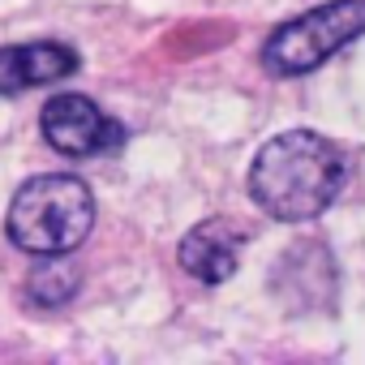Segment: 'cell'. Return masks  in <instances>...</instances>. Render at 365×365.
<instances>
[{"label":"cell","mask_w":365,"mask_h":365,"mask_svg":"<svg viewBox=\"0 0 365 365\" xmlns=\"http://www.w3.org/2000/svg\"><path fill=\"white\" fill-rule=\"evenodd\" d=\"M78 69V52L65 43H18L0 48V95L35 91L48 82H61Z\"/></svg>","instance_id":"8992f818"},{"label":"cell","mask_w":365,"mask_h":365,"mask_svg":"<svg viewBox=\"0 0 365 365\" xmlns=\"http://www.w3.org/2000/svg\"><path fill=\"white\" fill-rule=\"evenodd\" d=\"M344 176L348 163L331 138L314 129H288L254 155L250 198L279 224H305L335 202Z\"/></svg>","instance_id":"6da1fadb"},{"label":"cell","mask_w":365,"mask_h":365,"mask_svg":"<svg viewBox=\"0 0 365 365\" xmlns=\"http://www.w3.org/2000/svg\"><path fill=\"white\" fill-rule=\"evenodd\" d=\"M26 288H31V297L39 305H65L78 292V271H69V267H39Z\"/></svg>","instance_id":"52a82bcc"},{"label":"cell","mask_w":365,"mask_h":365,"mask_svg":"<svg viewBox=\"0 0 365 365\" xmlns=\"http://www.w3.org/2000/svg\"><path fill=\"white\" fill-rule=\"evenodd\" d=\"M245 241H250V232H245L237 220H224V215H220V220L194 224V228L185 232V241H180L176 258H180V267H185L194 279H202V284H224V279L237 271Z\"/></svg>","instance_id":"5b68a950"},{"label":"cell","mask_w":365,"mask_h":365,"mask_svg":"<svg viewBox=\"0 0 365 365\" xmlns=\"http://www.w3.org/2000/svg\"><path fill=\"white\" fill-rule=\"evenodd\" d=\"M39 129H43V142L69 159L103 155L108 146L120 142V125L108 120L86 95H52L39 112Z\"/></svg>","instance_id":"277c9868"},{"label":"cell","mask_w":365,"mask_h":365,"mask_svg":"<svg viewBox=\"0 0 365 365\" xmlns=\"http://www.w3.org/2000/svg\"><path fill=\"white\" fill-rule=\"evenodd\" d=\"M356 35H365V0H327V5L284 22L262 43V65L279 78H297L318 69Z\"/></svg>","instance_id":"3957f363"},{"label":"cell","mask_w":365,"mask_h":365,"mask_svg":"<svg viewBox=\"0 0 365 365\" xmlns=\"http://www.w3.org/2000/svg\"><path fill=\"white\" fill-rule=\"evenodd\" d=\"M9 241L26 254L56 258L78 250L95 228V198L73 172L35 176L9 202Z\"/></svg>","instance_id":"7a4b0ae2"}]
</instances>
